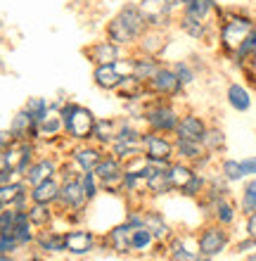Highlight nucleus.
<instances>
[{"mask_svg":"<svg viewBox=\"0 0 256 261\" xmlns=\"http://www.w3.org/2000/svg\"><path fill=\"white\" fill-rule=\"evenodd\" d=\"M256 31V17L244 7H221L216 17V50L228 60L240 45Z\"/></svg>","mask_w":256,"mask_h":261,"instance_id":"obj_1","label":"nucleus"},{"mask_svg":"<svg viewBox=\"0 0 256 261\" xmlns=\"http://www.w3.org/2000/svg\"><path fill=\"white\" fill-rule=\"evenodd\" d=\"M147 21L140 12L138 3L126 0L124 5L119 7L117 12L111 14L109 19L104 21V38H109L111 43H117L119 48L124 50H133L138 45L140 36L147 31Z\"/></svg>","mask_w":256,"mask_h":261,"instance_id":"obj_2","label":"nucleus"},{"mask_svg":"<svg viewBox=\"0 0 256 261\" xmlns=\"http://www.w3.org/2000/svg\"><path fill=\"white\" fill-rule=\"evenodd\" d=\"M60 114H62V124H64V138L69 143H90L93 140L97 114L90 107L67 97L62 107H60Z\"/></svg>","mask_w":256,"mask_h":261,"instance_id":"obj_3","label":"nucleus"},{"mask_svg":"<svg viewBox=\"0 0 256 261\" xmlns=\"http://www.w3.org/2000/svg\"><path fill=\"white\" fill-rule=\"evenodd\" d=\"M180 107L178 100H166V97H147L145 107H143V119L140 124L143 128L154 130V133H164V136H173V130L180 121Z\"/></svg>","mask_w":256,"mask_h":261,"instance_id":"obj_4","label":"nucleus"},{"mask_svg":"<svg viewBox=\"0 0 256 261\" xmlns=\"http://www.w3.org/2000/svg\"><path fill=\"white\" fill-rule=\"evenodd\" d=\"M143 145V157L152 164L168 166L176 159V145H173V136H164V133H154V130H143L140 138Z\"/></svg>","mask_w":256,"mask_h":261,"instance_id":"obj_5","label":"nucleus"},{"mask_svg":"<svg viewBox=\"0 0 256 261\" xmlns=\"http://www.w3.org/2000/svg\"><path fill=\"white\" fill-rule=\"evenodd\" d=\"M138 7L150 29H168L171 31L178 19V10L171 0H138Z\"/></svg>","mask_w":256,"mask_h":261,"instance_id":"obj_6","label":"nucleus"},{"mask_svg":"<svg viewBox=\"0 0 256 261\" xmlns=\"http://www.w3.org/2000/svg\"><path fill=\"white\" fill-rule=\"evenodd\" d=\"M64 245H67V254L74 259H86L93 252L100 249V235L90 228H67L64 230Z\"/></svg>","mask_w":256,"mask_h":261,"instance_id":"obj_7","label":"nucleus"},{"mask_svg":"<svg viewBox=\"0 0 256 261\" xmlns=\"http://www.w3.org/2000/svg\"><path fill=\"white\" fill-rule=\"evenodd\" d=\"M147 90L152 97H166V100H180L185 95V86L180 83V79L176 76V71L171 69V64H164V67L154 74V79L147 81Z\"/></svg>","mask_w":256,"mask_h":261,"instance_id":"obj_8","label":"nucleus"},{"mask_svg":"<svg viewBox=\"0 0 256 261\" xmlns=\"http://www.w3.org/2000/svg\"><path fill=\"white\" fill-rule=\"evenodd\" d=\"M95 176L100 180V190L111 197H119V195H124L121 190V176H124V164L119 162L114 154H104L102 162L95 166Z\"/></svg>","mask_w":256,"mask_h":261,"instance_id":"obj_9","label":"nucleus"},{"mask_svg":"<svg viewBox=\"0 0 256 261\" xmlns=\"http://www.w3.org/2000/svg\"><path fill=\"white\" fill-rule=\"evenodd\" d=\"M230 245V230L225 226H218V223H209L200 230L197 235V249H200L202 256H218L223 254Z\"/></svg>","mask_w":256,"mask_h":261,"instance_id":"obj_10","label":"nucleus"},{"mask_svg":"<svg viewBox=\"0 0 256 261\" xmlns=\"http://www.w3.org/2000/svg\"><path fill=\"white\" fill-rule=\"evenodd\" d=\"M131 235H133V228L121 221L117 226H111L107 233L100 235V249L109 252L114 256H131L135 254L133 252V242H131Z\"/></svg>","mask_w":256,"mask_h":261,"instance_id":"obj_11","label":"nucleus"},{"mask_svg":"<svg viewBox=\"0 0 256 261\" xmlns=\"http://www.w3.org/2000/svg\"><path fill=\"white\" fill-rule=\"evenodd\" d=\"M176 29L194 43H216V21H204L192 14L178 12Z\"/></svg>","mask_w":256,"mask_h":261,"instance_id":"obj_12","label":"nucleus"},{"mask_svg":"<svg viewBox=\"0 0 256 261\" xmlns=\"http://www.w3.org/2000/svg\"><path fill=\"white\" fill-rule=\"evenodd\" d=\"M90 202L83 193V186L81 180L76 178H69V180H62V188H60V197H57V214H69V212H83L88 209Z\"/></svg>","mask_w":256,"mask_h":261,"instance_id":"obj_13","label":"nucleus"},{"mask_svg":"<svg viewBox=\"0 0 256 261\" xmlns=\"http://www.w3.org/2000/svg\"><path fill=\"white\" fill-rule=\"evenodd\" d=\"M104 154H107V150L90 140V143H71L64 157H69L81 171H95V166L102 162Z\"/></svg>","mask_w":256,"mask_h":261,"instance_id":"obj_14","label":"nucleus"},{"mask_svg":"<svg viewBox=\"0 0 256 261\" xmlns=\"http://www.w3.org/2000/svg\"><path fill=\"white\" fill-rule=\"evenodd\" d=\"M209 130V121L207 117H202L200 112H183L180 121L173 130V138L178 140H190V143H204V136Z\"/></svg>","mask_w":256,"mask_h":261,"instance_id":"obj_15","label":"nucleus"},{"mask_svg":"<svg viewBox=\"0 0 256 261\" xmlns=\"http://www.w3.org/2000/svg\"><path fill=\"white\" fill-rule=\"evenodd\" d=\"M128 50L119 48L117 43H111L109 38H97V41L88 43L83 48V57L88 60L93 67H100V64H114L117 60H121V57L126 55Z\"/></svg>","mask_w":256,"mask_h":261,"instance_id":"obj_16","label":"nucleus"},{"mask_svg":"<svg viewBox=\"0 0 256 261\" xmlns=\"http://www.w3.org/2000/svg\"><path fill=\"white\" fill-rule=\"evenodd\" d=\"M41 152V145L31 143V140H17L14 145L7 147V154H10V164H12V171L24 178V173L29 171V166L34 164V159L38 157Z\"/></svg>","mask_w":256,"mask_h":261,"instance_id":"obj_17","label":"nucleus"},{"mask_svg":"<svg viewBox=\"0 0 256 261\" xmlns=\"http://www.w3.org/2000/svg\"><path fill=\"white\" fill-rule=\"evenodd\" d=\"M60 162H62V154H38L34 159V164L29 166V171L24 173V180H26L29 188L38 186L43 180L48 178H55L57 171H60Z\"/></svg>","mask_w":256,"mask_h":261,"instance_id":"obj_18","label":"nucleus"},{"mask_svg":"<svg viewBox=\"0 0 256 261\" xmlns=\"http://www.w3.org/2000/svg\"><path fill=\"white\" fill-rule=\"evenodd\" d=\"M168 45H171V31H168V29H147L145 34L140 36L138 45L133 50H135V53H143V55L164 57Z\"/></svg>","mask_w":256,"mask_h":261,"instance_id":"obj_19","label":"nucleus"},{"mask_svg":"<svg viewBox=\"0 0 256 261\" xmlns=\"http://www.w3.org/2000/svg\"><path fill=\"white\" fill-rule=\"evenodd\" d=\"M0 204L26 212L29 204H31L26 180H24V178H14V180H10V183H3V186H0Z\"/></svg>","mask_w":256,"mask_h":261,"instance_id":"obj_20","label":"nucleus"},{"mask_svg":"<svg viewBox=\"0 0 256 261\" xmlns=\"http://www.w3.org/2000/svg\"><path fill=\"white\" fill-rule=\"evenodd\" d=\"M34 247L38 254L43 256H57V254H67V245H64V230H57L55 226L43 228L36 233Z\"/></svg>","mask_w":256,"mask_h":261,"instance_id":"obj_21","label":"nucleus"},{"mask_svg":"<svg viewBox=\"0 0 256 261\" xmlns=\"http://www.w3.org/2000/svg\"><path fill=\"white\" fill-rule=\"evenodd\" d=\"M164 252H166L168 261H194L200 256V249H197V238H185V235H171L168 242L164 245Z\"/></svg>","mask_w":256,"mask_h":261,"instance_id":"obj_22","label":"nucleus"},{"mask_svg":"<svg viewBox=\"0 0 256 261\" xmlns=\"http://www.w3.org/2000/svg\"><path fill=\"white\" fill-rule=\"evenodd\" d=\"M10 133L14 136V140H31L38 143V121L29 114L24 107L19 112H14V117L10 119Z\"/></svg>","mask_w":256,"mask_h":261,"instance_id":"obj_23","label":"nucleus"},{"mask_svg":"<svg viewBox=\"0 0 256 261\" xmlns=\"http://www.w3.org/2000/svg\"><path fill=\"white\" fill-rule=\"evenodd\" d=\"M90 81H93V86H95L97 90L114 95L117 88L121 86V81H124V76L119 74V69L114 67V64H100V67H93Z\"/></svg>","mask_w":256,"mask_h":261,"instance_id":"obj_24","label":"nucleus"},{"mask_svg":"<svg viewBox=\"0 0 256 261\" xmlns=\"http://www.w3.org/2000/svg\"><path fill=\"white\" fill-rule=\"evenodd\" d=\"M225 102H228L230 110L244 112L251 110V105H254V95H251V88L247 83H240V81H230L228 88H225Z\"/></svg>","mask_w":256,"mask_h":261,"instance_id":"obj_25","label":"nucleus"},{"mask_svg":"<svg viewBox=\"0 0 256 261\" xmlns=\"http://www.w3.org/2000/svg\"><path fill=\"white\" fill-rule=\"evenodd\" d=\"M131 57H133V74L135 79H140L143 83H147L150 79H154V74L159 71L166 60L164 57H152V55H143V53H135L131 50Z\"/></svg>","mask_w":256,"mask_h":261,"instance_id":"obj_26","label":"nucleus"},{"mask_svg":"<svg viewBox=\"0 0 256 261\" xmlns=\"http://www.w3.org/2000/svg\"><path fill=\"white\" fill-rule=\"evenodd\" d=\"M143 212H145V228H150V233L154 235L157 245H166L168 238L173 235L166 216L159 209H154V206H143Z\"/></svg>","mask_w":256,"mask_h":261,"instance_id":"obj_27","label":"nucleus"},{"mask_svg":"<svg viewBox=\"0 0 256 261\" xmlns=\"http://www.w3.org/2000/svg\"><path fill=\"white\" fill-rule=\"evenodd\" d=\"M114 95L119 97V102L126 105V102H145L150 97V90H147V83H143L140 79L135 76H124L121 86L117 88Z\"/></svg>","mask_w":256,"mask_h":261,"instance_id":"obj_28","label":"nucleus"},{"mask_svg":"<svg viewBox=\"0 0 256 261\" xmlns=\"http://www.w3.org/2000/svg\"><path fill=\"white\" fill-rule=\"evenodd\" d=\"M60 188H62V180L55 176V178H48V180H43V183H38V186L29 188V197H31L34 204L55 206L57 197H60Z\"/></svg>","mask_w":256,"mask_h":261,"instance_id":"obj_29","label":"nucleus"},{"mask_svg":"<svg viewBox=\"0 0 256 261\" xmlns=\"http://www.w3.org/2000/svg\"><path fill=\"white\" fill-rule=\"evenodd\" d=\"M221 7L223 5L218 3V0H185L180 12L200 17V19H204V21H216V17H218V12H221Z\"/></svg>","mask_w":256,"mask_h":261,"instance_id":"obj_30","label":"nucleus"},{"mask_svg":"<svg viewBox=\"0 0 256 261\" xmlns=\"http://www.w3.org/2000/svg\"><path fill=\"white\" fill-rule=\"evenodd\" d=\"M117 126H119V117H97L95 130H93V143H97L104 150H109L111 143L117 140Z\"/></svg>","mask_w":256,"mask_h":261,"instance_id":"obj_31","label":"nucleus"},{"mask_svg":"<svg viewBox=\"0 0 256 261\" xmlns=\"http://www.w3.org/2000/svg\"><path fill=\"white\" fill-rule=\"evenodd\" d=\"M166 173H168V180H171L173 193H180V190H183V188L190 183V178H192L194 173H197V169H194L192 164H187V162L173 159L171 164H168Z\"/></svg>","mask_w":256,"mask_h":261,"instance_id":"obj_32","label":"nucleus"},{"mask_svg":"<svg viewBox=\"0 0 256 261\" xmlns=\"http://www.w3.org/2000/svg\"><path fill=\"white\" fill-rule=\"evenodd\" d=\"M36 233H38V228L29 221V214L26 212H17V221H14V230L12 235L17 238V242L24 247H34V240H36Z\"/></svg>","mask_w":256,"mask_h":261,"instance_id":"obj_33","label":"nucleus"},{"mask_svg":"<svg viewBox=\"0 0 256 261\" xmlns=\"http://www.w3.org/2000/svg\"><path fill=\"white\" fill-rule=\"evenodd\" d=\"M29 214V221L34 223L38 230H43V228H50V226H55V219H57V209L55 206H50V204H29L26 209Z\"/></svg>","mask_w":256,"mask_h":261,"instance_id":"obj_34","label":"nucleus"},{"mask_svg":"<svg viewBox=\"0 0 256 261\" xmlns=\"http://www.w3.org/2000/svg\"><path fill=\"white\" fill-rule=\"evenodd\" d=\"M209 214H211L214 223L230 228L233 223H235V219H237V206L233 204V199L230 197H223V199H218V202L211 206V212Z\"/></svg>","mask_w":256,"mask_h":261,"instance_id":"obj_35","label":"nucleus"},{"mask_svg":"<svg viewBox=\"0 0 256 261\" xmlns=\"http://www.w3.org/2000/svg\"><path fill=\"white\" fill-rule=\"evenodd\" d=\"M173 145H176V159L187 162V164H194L197 159H202L207 154V150H204L202 143H190V140H178V138H173Z\"/></svg>","mask_w":256,"mask_h":261,"instance_id":"obj_36","label":"nucleus"},{"mask_svg":"<svg viewBox=\"0 0 256 261\" xmlns=\"http://www.w3.org/2000/svg\"><path fill=\"white\" fill-rule=\"evenodd\" d=\"M204 150L209 152V154H221V152H225V145H228V138H225V130L221 128V126L216 124H209V130L207 136H204Z\"/></svg>","mask_w":256,"mask_h":261,"instance_id":"obj_37","label":"nucleus"},{"mask_svg":"<svg viewBox=\"0 0 256 261\" xmlns=\"http://www.w3.org/2000/svg\"><path fill=\"white\" fill-rule=\"evenodd\" d=\"M109 154H114V157L121 162V164H128V162H133V159H138V157H143V145L140 143H121V140H114L111 143V147L109 150Z\"/></svg>","mask_w":256,"mask_h":261,"instance_id":"obj_38","label":"nucleus"},{"mask_svg":"<svg viewBox=\"0 0 256 261\" xmlns=\"http://www.w3.org/2000/svg\"><path fill=\"white\" fill-rule=\"evenodd\" d=\"M131 242H133V252H135V254H147V252H152V247H157L154 235L150 233V228H145V226L133 230Z\"/></svg>","mask_w":256,"mask_h":261,"instance_id":"obj_39","label":"nucleus"},{"mask_svg":"<svg viewBox=\"0 0 256 261\" xmlns=\"http://www.w3.org/2000/svg\"><path fill=\"white\" fill-rule=\"evenodd\" d=\"M168 64H171V69L176 71V76L180 79V83H183L185 88H190V86H194V83H197L200 71L192 67V62H190V60H176V62H168Z\"/></svg>","mask_w":256,"mask_h":261,"instance_id":"obj_40","label":"nucleus"},{"mask_svg":"<svg viewBox=\"0 0 256 261\" xmlns=\"http://www.w3.org/2000/svg\"><path fill=\"white\" fill-rule=\"evenodd\" d=\"M218 173H221V176L228 180V183H240L242 178H247V173H244L242 164H240V159H230V157L221 159Z\"/></svg>","mask_w":256,"mask_h":261,"instance_id":"obj_41","label":"nucleus"},{"mask_svg":"<svg viewBox=\"0 0 256 261\" xmlns=\"http://www.w3.org/2000/svg\"><path fill=\"white\" fill-rule=\"evenodd\" d=\"M240 212L242 216H249L256 212V178H249L242 186V195H240Z\"/></svg>","mask_w":256,"mask_h":261,"instance_id":"obj_42","label":"nucleus"},{"mask_svg":"<svg viewBox=\"0 0 256 261\" xmlns=\"http://www.w3.org/2000/svg\"><path fill=\"white\" fill-rule=\"evenodd\" d=\"M78 180H81V186H83V193H86V197H88V202L93 204V202L100 197V193H102L95 171H81L78 173Z\"/></svg>","mask_w":256,"mask_h":261,"instance_id":"obj_43","label":"nucleus"},{"mask_svg":"<svg viewBox=\"0 0 256 261\" xmlns=\"http://www.w3.org/2000/svg\"><path fill=\"white\" fill-rule=\"evenodd\" d=\"M24 110H26L36 121H41V119L48 114V110H50V100L48 97H43V95H31V97H26Z\"/></svg>","mask_w":256,"mask_h":261,"instance_id":"obj_44","label":"nucleus"},{"mask_svg":"<svg viewBox=\"0 0 256 261\" xmlns=\"http://www.w3.org/2000/svg\"><path fill=\"white\" fill-rule=\"evenodd\" d=\"M204 190H207V176H204L202 171H197L192 178H190V183H187V186L180 190V195H183V197L200 199L202 195H204Z\"/></svg>","mask_w":256,"mask_h":261,"instance_id":"obj_45","label":"nucleus"},{"mask_svg":"<svg viewBox=\"0 0 256 261\" xmlns=\"http://www.w3.org/2000/svg\"><path fill=\"white\" fill-rule=\"evenodd\" d=\"M17 212H19V209H12V206H5V209H0V235H10V233L14 230Z\"/></svg>","mask_w":256,"mask_h":261,"instance_id":"obj_46","label":"nucleus"},{"mask_svg":"<svg viewBox=\"0 0 256 261\" xmlns=\"http://www.w3.org/2000/svg\"><path fill=\"white\" fill-rule=\"evenodd\" d=\"M21 245L17 242V238H14L12 233L10 235H0V254H19Z\"/></svg>","mask_w":256,"mask_h":261,"instance_id":"obj_47","label":"nucleus"},{"mask_svg":"<svg viewBox=\"0 0 256 261\" xmlns=\"http://www.w3.org/2000/svg\"><path fill=\"white\" fill-rule=\"evenodd\" d=\"M240 164H242V169H244L247 176H256V154H249V157L240 159Z\"/></svg>","mask_w":256,"mask_h":261,"instance_id":"obj_48","label":"nucleus"},{"mask_svg":"<svg viewBox=\"0 0 256 261\" xmlns=\"http://www.w3.org/2000/svg\"><path fill=\"white\" fill-rule=\"evenodd\" d=\"M254 247H256V240L247 235L244 240H240V242L235 245V252H237V254H244V252H249V249H254Z\"/></svg>","mask_w":256,"mask_h":261,"instance_id":"obj_49","label":"nucleus"},{"mask_svg":"<svg viewBox=\"0 0 256 261\" xmlns=\"http://www.w3.org/2000/svg\"><path fill=\"white\" fill-rule=\"evenodd\" d=\"M14 136L10 133V128H0V150H7L10 145H14Z\"/></svg>","mask_w":256,"mask_h":261,"instance_id":"obj_50","label":"nucleus"},{"mask_svg":"<svg viewBox=\"0 0 256 261\" xmlns=\"http://www.w3.org/2000/svg\"><path fill=\"white\" fill-rule=\"evenodd\" d=\"M244 230H247V235H249V238H254V240H256V212L247 216V226H244Z\"/></svg>","mask_w":256,"mask_h":261,"instance_id":"obj_51","label":"nucleus"},{"mask_svg":"<svg viewBox=\"0 0 256 261\" xmlns=\"http://www.w3.org/2000/svg\"><path fill=\"white\" fill-rule=\"evenodd\" d=\"M10 169H12V164H10V154H7V150H0V173L10 171Z\"/></svg>","mask_w":256,"mask_h":261,"instance_id":"obj_52","label":"nucleus"},{"mask_svg":"<svg viewBox=\"0 0 256 261\" xmlns=\"http://www.w3.org/2000/svg\"><path fill=\"white\" fill-rule=\"evenodd\" d=\"M14 178H19V176H17L12 169H10V171H3L0 173V186H3V183H10V180H14Z\"/></svg>","mask_w":256,"mask_h":261,"instance_id":"obj_53","label":"nucleus"},{"mask_svg":"<svg viewBox=\"0 0 256 261\" xmlns=\"http://www.w3.org/2000/svg\"><path fill=\"white\" fill-rule=\"evenodd\" d=\"M19 256H14V254H0V261H17Z\"/></svg>","mask_w":256,"mask_h":261,"instance_id":"obj_54","label":"nucleus"},{"mask_svg":"<svg viewBox=\"0 0 256 261\" xmlns=\"http://www.w3.org/2000/svg\"><path fill=\"white\" fill-rule=\"evenodd\" d=\"M171 3H173V7H176V10L180 12V10H183V3H185V0H171Z\"/></svg>","mask_w":256,"mask_h":261,"instance_id":"obj_55","label":"nucleus"},{"mask_svg":"<svg viewBox=\"0 0 256 261\" xmlns=\"http://www.w3.org/2000/svg\"><path fill=\"white\" fill-rule=\"evenodd\" d=\"M194 261H214V259H211V256H202V254H200V256H197V259H194Z\"/></svg>","mask_w":256,"mask_h":261,"instance_id":"obj_56","label":"nucleus"},{"mask_svg":"<svg viewBox=\"0 0 256 261\" xmlns=\"http://www.w3.org/2000/svg\"><path fill=\"white\" fill-rule=\"evenodd\" d=\"M247 261H256V252H251V254L247 256Z\"/></svg>","mask_w":256,"mask_h":261,"instance_id":"obj_57","label":"nucleus"},{"mask_svg":"<svg viewBox=\"0 0 256 261\" xmlns=\"http://www.w3.org/2000/svg\"><path fill=\"white\" fill-rule=\"evenodd\" d=\"M131 261H154V259H147V256H140V259H131Z\"/></svg>","mask_w":256,"mask_h":261,"instance_id":"obj_58","label":"nucleus"},{"mask_svg":"<svg viewBox=\"0 0 256 261\" xmlns=\"http://www.w3.org/2000/svg\"><path fill=\"white\" fill-rule=\"evenodd\" d=\"M43 261H60V259H52V256H45V259Z\"/></svg>","mask_w":256,"mask_h":261,"instance_id":"obj_59","label":"nucleus"},{"mask_svg":"<svg viewBox=\"0 0 256 261\" xmlns=\"http://www.w3.org/2000/svg\"><path fill=\"white\" fill-rule=\"evenodd\" d=\"M0 209H5V206H3V204H0Z\"/></svg>","mask_w":256,"mask_h":261,"instance_id":"obj_60","label":"nucleus"},{"mask_svg":"<svg viewBox=\"0 0 256 261\" xmlns=\"http://www.w3.org/2000/svg\"><path fill=\"white\" fill-rule=\"evenodd\" d=\"M154 261H157V259H154Z\"/></svg>","mask_w":256,"mask_h":261,"instance_id":"obj_61","label":"nucleus"}]
</instances>
